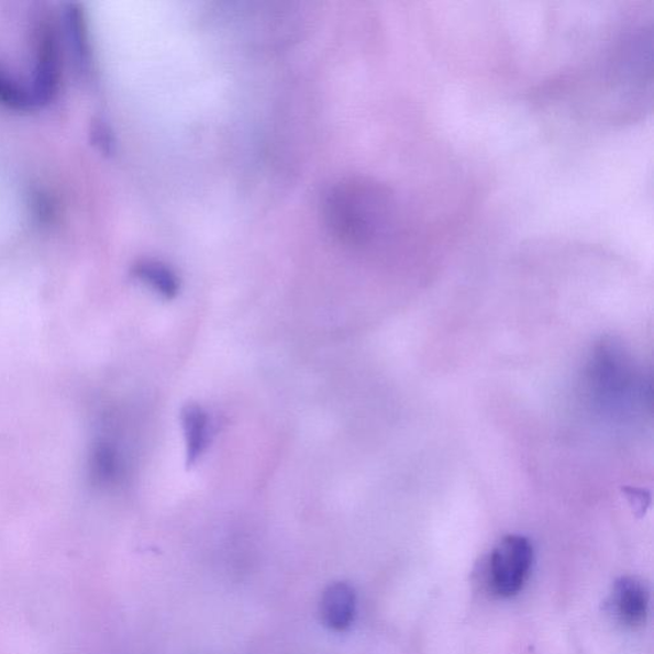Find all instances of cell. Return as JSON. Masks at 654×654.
I'll use <instances>...</instances> for the list:
<instances>
[{
	"label": "cell",
	"mask_w": 654,
	"mask_h": 654,
	"mask_svg": "<svg viewBox=\"0 0 654 654\" xmlns=\"http://www.w3.org/2000/svg\"><path fill=\"white\" fill-rule=\"evenodd\" d=\"M650 590L642 580L622 577L614 583L611 610L621 625L629 629L644 625L650 613Z\"/></svg>",
	"instance_id": "4"
},
{
	"label": "cell",
	"mask_w": 654,
	"mask_h": 654,
	"mask_svg": "<svg viewBox=\"0 0 654 654\" xmlns=\"http://www.w3.org/2000/svg\"><path fill=\"white\" fill-rule=\"evenodd\" d=\"M397 204L389 187L372 178L353 177L329 188L322 217L336 241L366 250L397 240L401 226Z\"/></svg>",
	"instance_id": "1"
},
{
	"label": "cell",
	"mask_w": 654,
	"mask_h": 654,
	"mask_svg": "<svg viewBox=\"0 0 654 654\" xmlns=\"http://www.w3.org/2000/svg\"><path fill=\"white\" fill-rule=\"evenodd\" d=\"M60 60L57 31L44 21L36 30L34 76L30 86L36 108L49 104L57 97L62 78Z\"/></svg>",
	"instance_id": "3"
},
{
	"label": "cell",
	"mask_w": 654,
	"mask_h": 654,
	"mask_svg": "<svg viewBox=\"0 0 654 654\" xmlns=\"http://www.w3.org/2000/svg\"><path fill=\"white\" fill-rule=\"evenodd\" d=\"M132 273L137 280L165 299L176 298L179 293L178 275L167 264L156 259H142L133 266Z\"/></svg>",
	"instance_id": "8"
},
{
	"label": "cell",
	"mask_w": 654,
	"mask_h": 654,
	"mask_svg": "<svg viewBox=\"0 0 654 654\" xmlns=\"http://www.w3.org/2000/svg\"><path fill=\"white\" fill-rule=\"evenodd\" d=\"M91 477L99 486H115L125 473L124 454L120 445L110 439H101L95 444L90 461Z\"/></svg>",
	"instance_id": "6"
},
{
	"label": "cell",
	"mask_w": 654,
	"mask_h": 654,
	"mask_svg": "<svg viewBox=\"0 0 654 654\" xmlns=\"http://www.w3.org/2000/svg\"><path fill=\"white\" fill-rule=\"evenodd\" d=\"M180 420L185 432L187 466L191 467L208 451L212 433L211 419L202 407L188 404Z\"/></svg>",
	"instance_id": "7"
},
{
	"label": "cell",
	"mask_w": 654,
	"mask_h": 654,
	"mask_svg": "<svg viewBox=\"0 0 654 654\" xmlns=\"http://www.w3.org/2000/svg\"><path fill=\"white\" fill-rule=\"evenodd\" d=\"M0 104L15 112H29L36 108L29 86L22 85L0 69Z\"/></svg>",
	"instance_id": "10"
},
{
	"label": "cell",
	"mask_w": 654,
	"mask_h": 654,
	"mask_svg": "<svg viewBox=\"0 0 654 654\" xmlns=\"http://www.w3.org/2000/svg\"><path fill=\"white\" fill-rule=\"evenodd\" d=\"M65 30L70 52L81 69H89L91 65V45L88 23L85 13L78 4H68L65 10Z\"/></svg>",
	"instance_id": "9"
},
{
	"label": "cell",
	"mask_w": 654,
	"mask_h": 654,
	"mask_svg": "<svg viewBox=\"0 0 654 654\" xmlns=\"http://www.w3.org/2000/svg\"><path fill=\"white\" fill-rule=\"evenodd\" d=\"M95 142L97 145L100 146L101 149L104 152H110L112 149V135H110V131L108 130L107 125L99 124L93 130Z\"/></svg>",
	"instance_id": "11"
},
{
	"label": "cell",
	"mask_w": 654,
	"mask_h": 654,
	"mask_svg": "<svg viewBox=\"0 0 654 654\" xmlns=\"http://www.w3.org/2000/svg\"><path fill=\"white\" fill-rule=\"evenodd\" d=\"M533 558L532 543L524 535L503 537L488 562V583L492 592L501 598L517 596L530 578Z\"/></svg>",
	"instance_id": "2"
},
{
	"label": "cell",
	"mask_w": 654,
	"mask_h": 654,
	"mask_svg": "<svg viewBox=\"0 0 654 654\" xmlns=\"http://www.w3.org/2000/svg\"><path fill=\"white\" fill-rule=\"evenodd\" d=\"M356 614V594L346 583H334L322 596L321 617L336 632L350 628Z\"/></svg>",
	"instance_id": "5"
}]
</instances>
